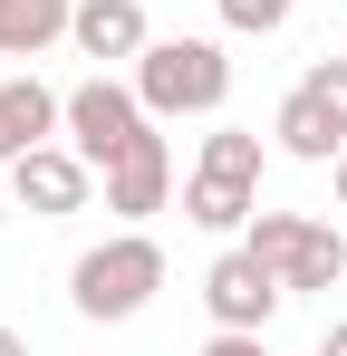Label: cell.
I'll return each mask as SVG.
<instances>
[{"instance_id": "6da1fadb", "label": "cell", "mask_w": 347, "mask_h": 356, "mask_svg": "<svg viewBox=\"0 0 347 356\" xmlns=\"http://www.w3.org/2000/svg\"><path fill=\"white\" fill-rule=\"evenodd\" d=\"M155 289H164V241L135 232V222H125L116 241H97V250H77V270H68V308L97 318V327L155 308Z\"/></svg>"}, {"instance_id": "7a4b0ae2", "label": "cell", "mask_w": 347, "mask_h": 356, "mask_svg": "<svg viewBox=\"0 0 347 356\" xmlns=\"http://www.w3.org/2000/svg\"><path fill=\"white\" fill-rule=\"evenodd\" d=\"M135 97H145V116H222L231 97L222 39H155L135 58Z\"/></svg>"}, {"instance_id": "3957f363", "label": "cell", "mask_w": 347, "mask_h": 356, "mask_svg": "<svg viewBox=\"0 0 347 356\" xmlns=\"http://www.w3.org/2000/svg\"><path fill=\"white\" fill-rule=\"evenodd\" d=\"M241 241L270 260V280H280L289 298L338 289V280H347V232H338V222H309V212H251Z\"/></svg>"}, {"instance_id": "277c9868", "label": "cell", "mask_w": 347, "mask_h": 356, "mask_svg": "<svg viewBox=\"0 0 347 356\" xmlns=\"http://www.w3.org/2000/svg\"><path fill=\"white\" fill-rule=\"evenodd\" d=\"M270 145L289 164H338L347 154V58H318L270 116Z\"/></svg>"}, {"instance_id": "5b68a950", "label": "cell", "mask_w": 347, "mask_h": 356, "mask_svg": "<svg viewBox=\"0 0 347 356\" xmlns=\"http://www.w3.org/2000/svg\"><path fill=\"white\" fill-rule=\"evenodd\" d=\"M135 135H155V116H145V97H135V77H116V67H97V77H77L68 87V145L107 174L116 154L135 145Z\"/></svg>"}, {"instance_id": "8992f818", "label": "cell", "mask_w": 347, "mask_h": 356, "mask_svg": "<svg viewBox=\"0 0 347 356\" xmlns=\"http://www.w3.org/2000/svg\"><path fill=\"white\" fill-rule=\"evenodd\" d=\"M10 193H20V212H39V222H68V212H87L97 202V164L77 154V145H39V154H20L10 164Z\"/></svg>"}, {"instance_id": "52a82bcc", "label": "cell", "mask_w": 347, "mask_h": 356, "mask_svg": "<svg viewBox=\"0 0 347 356\" xmlns=\"http://www.w3.org/2000/svg\"><path fill=\"white\" fill-rule=\"evenodd\" d=\"M280 280H270V260L241 241V250H222L213 270H203V308H213V327H270L280 318Z\"/></svg>"}, {"instance_id": "ba28073f", "label": "cell", "mask_w": 347, "mask_h": 356, "mask_svg": "<svg viewBox=\"0 0 347 356\" xmlns=\"http://www.w3.org/2000/svg\"><path fill=\"white\" fill-rule=\"evenodd\" d=\"M97 183H107V212H116V222H135V232H145V222L174 202V145H164V135H135Z\"/></svg>"}, {"instance_id": "9c48e42d", "label": "cell", "mask_w": 347, "mask_h": 356, "mask_svg": "<svg viewBox=\"0 0 347 356\" xmlns=\"http://www.w3.org/2000/svg\"><path fill=\"white\" fill-rule=\"evenodd\" d=\"M68 39H77V58H97V67H135L145 49H155V29H145V0H77Z\"/></svg>"}, {"instance_id": "30bf717a", "label": "cell", "mask_w": 347, "mask_h": 356, "mask_svg": "<svg viewBox=\"0 0 347 356\" xmlns=\"http://www.w3.org/2000/svg\"><path fill=\"white\" fill-rule=\"evenodd\" d=\"M58 125H68V97H49L39 77H0V164L39 154Z\"/></svg>"}, {"instance_id": "8fae6325", "label": "cell", "mask_w": 347, "mask_h": 356, "mask_svg": "<svg viewBox=\"0 0 347 356\" xmlns=\"http://www.w3.org/2000/svg\"><path fill=\"white\" fill-rule=\"evenodd\" d=\"M251 212H261V183L231 174V164H193L183 174V222H203V232H251Z\"/></svg>"}, {"instance_id": "7c38bea8", "label": "cell", "mask_w": 347, "mask_h": 356, "mask_svg": "<svg viewBox=\"0 0 347 356\" xmlns=\"http://www.w3.org/2000/svg\"><path fill=\"white\" fill-rule=\"evenodd\" d=\"M68 19H77V0H0V58H39V49H58Z\"/></svg>"}, {"instance_id": "4fadbf2b", "label": "cell", "mask_w": 347, "mask_h": 356, "mask_svg": "<svg viewBox=\"0 0 347 356\" xmlns=\"http://www.w3.org/2000/svg\"><path fill=\"white\" fill-rule=\"evenodd\" d=\"M213 10H222V29H241V39H270V29H289L299 0H213Z\"/></svg>"}, {"instance_id": "5bb4252c", "label": "cell", "mask_w": 347, "mask_h": 356, "mask_svg": "<svg viewBox=\"0 0 347 356\" xmlns=\"http://www.w3.org/2000/svg\"><path fill=\"white\" fill-rule=\"evenodd\" d=\"M203 356H270V327H213Z\"/></svg>"}, {"instance_id": "9a60e30c", "label": "cell", "mask_w": 347, "mask_h": 356, "mask_svg": "<svg viewBox=\"0 0 347 356\" xmlns=\"http://www.w3.org/2000/svg\"><path fill=\"white\" fill-rule=\"evenodd\" d=\"M318 356H347V318H328V327H318Z\"/></svg>"}, {"instance_id": "2e32d148", "label": "cell", "mask_w": 347, "mask_h": 356, "mask_svg": "<svg viewBox=\"0 0 347 356\" xmlns=\"http://www.w3.org/2000/svg\"><path fill=\"white\" fill-rule=\"evenodd\" d=\"M0 356H29V337H20V327H0Z\"/></svg>"}, {"instance_id": "e0dca14e", "label": "cell", "mask_w": 347, "mask_h": 356, "mask_svg": "<svg viewBox=\"0 0 347 356\" xmlns=\"http://www.w3.org/2000/svg\"><path fill=\"white\" fill-rule=\"evenodd\" d=\"M338 212H347V154H338Z\"/></svg>"}, {"instance_id": "ac0fdd59", "label": "cell", "mask_w": 347, "mask_h": 356, "mask_svg": "<svg viewBox=\"0 0 347 356\" xmlns=\"http://www.w3.org/2000/svg\"><path fill=\"white\" fill-rule=\"evenodd\" d=\"M338 10H347V0H338Z\"/></svg>"}]
</instances>
